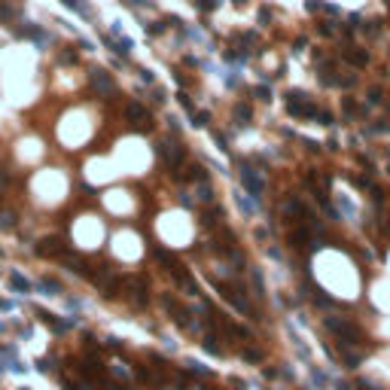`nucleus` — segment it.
Returning a JSON list of instances; mask_svg holds the SVG:
<instances>
[{
    "label": "nucleus",
    "mask_w": 390,
    "mask_h": 390,
    "mask_svg": "<svg viewBox=\"0 0 390 390\" xmlns=\"http://www.w3.org/2000/svg\"><path fill=\"white\" fill-rule=\"evenodd\" d=\"M286 113L290 116H299V119H317V107L311 104V98L302 95V91H290L286 95Z\"/></svg>",
    "instance_id": "1"
},
{
    "label": "nucleus",
    "mask_w": 390,
    "mask_h": 390,
    "mask_svg": "<svg viewBox=\"0 0 390 390\" xmlns=\"http://www.w3.org/2000/svg\"><path fill=\"white\" fill-rule=\"evenodd\" d=\"M125 119H128L137 131H153V119H150V113H146V107L137 104V101L125 104Z\"/></svg>",
    "instance_id": "2"
},
{
    "label": "nucleus",
    "mask_w": 390,
    "mask_h": 390,
    "mask_svg": "<svg viewBox=\"0 0 390 390\" xmlns=\"http://www.w3.org/2000/svg\"><path fill=\"white\" fill-rule=\"evenodd\" d=\"M89 86L98 91V95H113V76L107 73V71H101V67H95V71L89 73Z\"/></svg>",
    "instance_id": "3"
},
{
    "label": "nucleus",
    "mask_w": 390,
    "mask_h": 390,
    "mask_svg": "<svg viewBox=\"0 0 390 390\" xmlns=\"http://www.w3.org/2000/svg\"><path fill=\"white\" fill-rule=\"evenodd\" d=\"M159 156H162V162L171 168V171H177L180 168V162H183V146L174 141V143H162V146H159Z\"/></svg>",
    "instance_id": "4"
},
{
    "label": "nucleus",
    "mask_w": 390,
    "mask_h": 390,
    "mask_svg": "<svg viewBox=\"0 0 390 390\" xmlns=\"http://www.w3.org/2000/svg\"><path fill=\"white\" fill-rule=\"evenodd\" d=\"M241 180H244V186L250 189V195H253V198H259V195H262V180L256 177V171L253 168H241Z\"/></svg>",
    "instance_id": "5"
},
{
    "label": "nucleus",
    "mask_w": 390,
    "mask_h": 390,
    "mask_svg": "<svg viewBox=\"0 0 390 390\" xmlns=\"http://www.w3.org/2000/svg\"><path fill=\"white\" fill-rule=\"evenodd\" d=\"M37 253H40V256H58V253H64L61 238H46V241H40V244H37Z\"/></svg>",
    "instance_id": "6"
},
{
    "label": "nucleus",
    "mask_w": 390,
    "mask_h": 390,
    "mask_svg": "<svg viewBox=\"0 0 390 390\" xmlns=\"http://www.w3.org/2000/svg\"><path fill=\"white\" fill-rule=\"evenodd\" d=\"M341 58H345L351 67H357V71H360V67H366V61H369V55H366L363 49H354V46H348V49L341 52Z\"/></svg>",
    "instance_id": "7"
},
{
    "label": "nucleus",
    "mask_w": 390,
    "mask_h": 390,
    "mask_svg": "<svg viewBox=\"0 0 390 390\" xmlns=\"http://www.w3.org/2000/svg\"><path fill=\"white\" fill-rule=\"evenodd\" d=\"M308 241H311V235H308V229H302V226H296L290 232V247H296V250H305Z\"/></svg>",
    "instance_id": "8"
},
{
    "label": "nucleus",
    "mask_w": 390,
    "mask_h": 390,
    "mask_svg": "<svg viewBox=\"0 0 390 390\" xmlns=\"http://www.w3.org/2000/svg\"><path fill=\"white\" fill-rule=\"evenodd\" d=\"M16 226V213L13 211H0V229H13Z\"/></svg>",
    "instance_id": "9"
},
{
    "label": "nucleus",
    "mask_w": 390,
    "mask_h": 390,
    "mask_svg": "<svg viewBox=\"0 0 390 390\" xmlns=\"http://www.w3.org/2000/svg\"><path fill=\"white\" fill-rule=\"evenodd\" d=\"M250 116H253V113H250V107H244V104H238V107H235V119H238V122H244V125H247V122H250Z\"/></svg>",
    "instance_id": "10"
},
{
    "label": "nucleus",
    "mask_w": 390,
    "mask_h": 390,
    "mask_svg": "<svg viewBox=\"0 0 390 390\" xmlns=\"http://www.w3.org/2000/svg\"><path fill=\"white\" fill-rule=\"evenodd\" d=\"M9 284H13L16 290H21V293H28V290H31V284H28L25 278H21V274H13V278H9Z\"/></svg>",
    "instance_id": "11"
},
{
    "label": "nucleus",
    "mask_w": 390,
    "mask_h": 390,
    "mask_svg": "<svg viewBox=\"0 0 390 390\" xmlns=\"http://www.w3.org/2000/svg\"><path fill=\"white\" fill-rule=\"evenodd\" d=\"M13 13H16V9L9 6L6 0H0V21H9V18H13Z\"/></svg>",
    "instance_id": "12"
},
{
    "label": "nucleus",
    "mask_w": 390,
    "mask_h": 390,
    "mask_svg": "<svg viewBox=\"0 0 390 390\" xmlns=\"http://www.w3.org/2000/svg\"><path fill=\"white\" fill-rule=\"evenodd\" d=\"M341 110H345L348 116H354V113H357V101H354V98H341Z\"/></svg>",
    "instance_id": "13"
},
{
    "label": "nucleus",
    "mask_w": 390,
    "mask_h": 390,
    "mask_svg": "<svg viewBox=\"0 0 390 390\" xmlns=\"http://www.w3.org/2000/svg\"><path fill=\"white\" fill-rule=\"evenodd\" d=\"M253 95H256L259 101H271V89H268V86H256Z\"/></svg>",
    "instance_id": "14"
},
{
    "label": "nucleus",
    "mask_w": 390,
    "mask_h": 390,
    "mask_svg": "<svg viewBox=\"0 0 390 390\" xmlns=\"http://www.w3.org/2000/svg\"><path fill=\"white\" fill-rule=\"evenodd\" d=\"M208 119H211V113H208V110L192 113V122H195V125H208Z\"/></svg>",
    "instance_id": "15"
},
{
    "label": "nucleus",
    "mask_w": 390,
    "mask_h": 390,
    "mask_svg": "<svg viewBox=\"0 0 390 390\" xmlns=\"http://www.w3.org/2000/svg\"><path fill=\"white\" fill-rule=\"evenodd\" d=\"M363 31L369 34V37H378V31H381V25H378V21H366V25H363Z\"/></svg>",
    "instance_id": "16"
},
{
    "label": "nucleus",
    "mask_w": 390,
    "mask_h": 390,
    "mask_svg": "<svg viewBox=\"0 0 390 390\" xmlns=\"http://www.w3.org/2000/svg\"><path fill=\"white\" fill-rule=\"evenodd\" d=\"M305 6H308V13H317V9H326L323 0H305Z\"/></svg>",
    "instance_id": "17"
},
{
    "label": "nucleus",
    "mask_w": 390,
    "mask_h": 390,
    "mask_svg": "<svg viewBox=\"0 0 390 390\" xmlns=\"http://www.w3.org/2000/svg\"><path fill=\"white\" fill-rule=\"evenodd\" d=\"M369 104H372V107H375V104H381V89H378V86H375V89H369Z\"/></svg>",
    "instance_id": "18"
},
{
    "label": "nucleus",
    "mask_w": 390,
    "mask_h": 390,
    "mask_svg": "<svg viewBox=\"0 0 390 390\" xmlns=\"http://www.w3.org/2000/svg\"><path fill=\"white\" fill-rule=\"evenodd\" d=\"M268 21H271V13H268V9H266V6H262V9H259V25H262V28H266V25H268Z\"/></svg>",
    "instance_id": "19"
},
{
    "label": "nucleus",
    "mask_w": 390,
    "mask_h": 390,
    "mask_svg": "<svg viewBox=\"0 0 390 390\" xmlns=\"http://www.w3.org/2000/svg\"><path fill=\"white\" fill-rule=\"evenodd\" d=\"M73 61H76V52H71V49L61 52V64H73Z\"/></svg>",
    "instance_id": "20"
},
{
    "label": "nucleus",
    "mask_w": 390,
    "mask_h": 390,
    "mask_svg": "<svg viewBox=\"0 0 390 390\" xmlns=\"http://www.w3.org/2000/svg\"><path fill=\"white\" fill-rule=\"evenodd\" d=\"M317 119L323 122V125H332V113H326V110H320V113H317Z\"/></svg>",
    "instance_id": "21"
},
{
    "label": "nucleus",
    "mask_w": 390,
    "mask_h": 390,
    "mask_svg": "<svg viewBox=\"0 0 390 390\" xmlns=\"http://www.w3.org/2000/svg\"><path fill=\"white\" fill-rule=\"evenodd\" d=\"M165 25H168V21H156V25H150V34H162Z\"/></svg>",
    "instance_id": "22"
},
{
    "label": "nucleus",
    "mask_w": 390,
    "mask_h": 390,
    "mask_svg": "<svg viewBox=\"0 0 390 390\" xmlns=\"http://www.w3.org/2000/svg\"><path fill=\"white\" fill-rule=\"evenodd\" d=\"M213 141H216V143H220V150H229V146H226V137H223L220 131H216V134H213Z\"/></svg>",
    "instance_id": "23"
},
{
    "label": "nucleus",
    "mask_w": 390,
    "mask_h": 390,
    "mask_svg": "<svg viewBox=\"0 0 390 390\" xmlns=\"http://www.w3.org/2000/svg\"><path fill=\"white\" fill-rule=\"evenodd\" d=\"M317 31H320V34H323V37H329V34H332V28L326 25V21H320V28H317Z\"/></svg>",
    "instance_id": "24"
},
{
    "label": "nucleus",
    "mask_w": 390,
    "mask_h": 390,
    "mask_svg": "<svg viewBox=\"0 0 390 390\" xmlns=\"http://www.w3.org/2000/svg\"><path fill=\"white\" fill-rule=\"evenodd\" d=\"M305 43H308V40H305V37H299V40H296V49H293V52H302V49H305Z\"/></svg>",
    "instance_id": "25"
},
{
    "label": "nucleus",
    "mask_w": 390,
    "mask_h": 390,
    "mask_svg": "<svg viewBox=\"0 0 390 390\" xmlns=\"http://www.w3.org/2000/svg\"><path fill=\"white\" fill-rule=\"evenodd\" d=\"M384 6H387V9H390V0H384Z\"/></svg>",
    "instance_id": "26"
}]
</instances>
